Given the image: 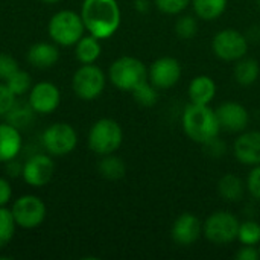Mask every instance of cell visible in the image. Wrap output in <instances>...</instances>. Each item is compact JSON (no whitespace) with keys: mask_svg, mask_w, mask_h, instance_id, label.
Instances as JSON below:
<instances>
[{"mask_svg":"<svg viewBox=\"0 0 260 260\" xmlns=\"http://www.w3.org/2000/svg\"><path fill=\"white\" fill-rule=\"evenodd\" d=\"M79 14L85 30L99 40L113 37L122 21L117 0H84Z\"/></svg>","mask_w":260,"mask_h":260,"instance_id":"cell-1","label":"cell"},{"mask_svg":"<svg viewBox=\"0 0 260 260\" xmlns=\"http://www.w3.org/2000/svg\"><path fill=\"white\" fill-rule=\"evenodd\" d=\"M181 128L192 142L200 145H206L219 137V133L222 131L216 110L210 108V105L197 104H190L184 108L181 116Z\"/></svg>","mask_w":260,"mask_h":260,"instance_id":"cell-2","label":"cell"},{"mask_svg":"<svg viewBox=\"0 0 260 260\" xmlns=\"http://www.w3.org/2000/svg\"><path fill=\"white\" fill-rule=\"evenodd\" d=\"M47 30H49V37L55 44L62 47H70L75 46L82 38L85 32V26L81 18V14L70 9H62L50 17Z\"/></svg>","mask_w":260,"mask_h":260,"instance_id":"cell-3","label":"cell"},{"mask_svg":"<svg viewBox=\"0 0 260 260\" xmlns=\"http://www.w3.org/2000/svg\"><path fill=\"white\" fill-rule=\"evenodd\" d=\"M108 79L117 90L133 91L139 84L148 79V69L139 58L120 56L111 62Z\"/></svg>","mask_w":260,"mask_h":260,"instance_id":"cell-4","label":"cell"},{"mask_svg":"<svg viewBox=\"0 0 260 260\" xmlns=\"http://www.w3.org/2000/svg\"><path fill=\"white\" fill-rule=\"evenodd\" d=\"M123 142V129L114 119H99L88 131V148L98 155L114 154Z\"/></svg>","mask_w":260,"mask_h":260,"instance_id":"cell-5","label":"cell"},{"mask_svg":"<svg viewBox=\"0 0 260 260\" xmlns=\"http://www.w3.org/2000/svg\"><path fill=\"white\" fill-rule=\"evenodd\" d=\"M239 219L236 215L224 210L213 212L203 222V236L216 245H227L238 241Z\"/></svg>","mask_w":260,"mask_h":260,"instance_id":"cell-6","label":"cell"},{"mask_svg":"<svg viewBox=\"0 0 260 260\" xmlns=\"http://www.w3.org/2000/svg\"><path fill=\"white\" fill-rule=\"evenodd\" d=\"M248 47V38L233 27L216 32L212 40L213 53L216 55V58L225 62H236L238 59L247 56Z\"/></svg>","mask_w":260,"mask_h":260,"instance_id":"cell-7","label":"cell"},{"mask_svg":"<svg viewBox=\"0 0 260 260\" xmlns=\"http://www.w3.org/2000/svg\"><path fill=\"white\" fill-rule=\"evenodd\" d=\"M107 76L104 70L94 64H82L72 78L75 94L82 101H93L99 98L105 88Z\"/></svg>","mask_w":260,"mask_h":260,"instance_id":"cell-8","label":"cell"},{"mask_svg":"<svg viewBox=\"0 0 260 260\" xmlns=\"http://www.w3.org/2000/svg\"><path fill=\"white\" fill-rule=\"evenodd\" d=\"M41 142L47 154L55 157H64L75 151L78 145V134L70 123L56 122L44 129Z\"/></svg>","mask_w":260,"mask_h":260,"instance_id":"cell-9","label":"cell"},{"mask_svg":"<svg viewBox=\"0 0 260 260\" xmlns=\"http://www.w3.org/2000/svg\"><path fill=\"white\" fill-rule=\"evenodd\" d=\"M11 213L14 216L17 227L24 230H32L44 222L47 216V207L40 197L23 195L14 201L11 207Z\"/></svg>","mask_w":260,"mask_h":260,"instance_id":"cell-10","label":"cell"},{"mask_svg":"<svg viewBox=\"0 0 260 260\" xmlns=\"http://www.w3.org/2000/svg\"><path fill=\"white\" fill-rule=\"evenodd\" d=\"M181 64L172 56L157 58L148 69L149 82L158 90H168L175 87L181 79Z\"/></svg>","mask_w":260,"mask_h":260,"instance_id":"cell-11","label":"cell"},{"mask_svg":"<svg viewBox=\"0 0 260 260\" xmlns=\"http://www.w3.org/2000/svg\"><path fill=\"white\" fill-rule=\"evenodd\" d=\"M55 172V163L50 154H35L26 160L21 168V177L26 184L32 187L46 186Z\"/></svg>","mask_w":260,"mask_h":260,"instance_id":"cell-12","label":"cell"},{"mask_svg":"<svg viewBox=\"0 0 260 260\" xmlns=\"http://www.w3.org/2000/svg\"><path fill=\"white\" fill-rule=\"evenodd\" d=\"M61 102V93L59 88L47 81L38 82L32 85L29 90L27 104L37 114H49L53 113Z\"/></svg>","mask_w":260,"mask_h":260,"instance_id":"cell-13","label":"cell"},{"mask_svg":"<svg viewBox=\"0 0 260 260\" xmlns=\"http://www.w3.org/2000/svg\"><path fill=\"white\" fill-rule=\"evenodd\" d=\"M216 116L221 125V129L233 134H239L247 129L250 123L248 110L235 101H227L216 108Z\"/></svg>","mask_w":260,"mask_h":260,"instance_id":"cell-14","label":"cell"},{"mask_svg":"<svg viewBox=\"0 0 260 260\" xmlns=\"http://www.w3.org/2000/svg\"><path fill=\"white\" fill-rule=\"evenodd\" d=\"M233 155L244 166L260 165V131H242L233 143Z\"/></svg>","mask_w":260,"mask_h":260,"instance_id":"cell-15","label":"cell"},{"mask_svg":"<svg viewBox=\"0 0 260 260\" xmlns=\"http://www.w3.org/2000/svg\"><path fill=\"white\" fill-rule=\"evenodd\" d=\"M203 235V222L193 213H181L171 227L172 241L178 245H192Z\"/></svg>","mask_w":260,"mask_h":260,"instance_id":"cell-16","label":"cell"},{"mask_svg":"<svg viewBox=\"0 0 260 260\" xmlns=\"http://www.w3.org/2000/svg\"><path fill=\"white\" fill-rule=\"evenodd\" d=\"M23 139L18 126L12 123H0V163L15 160L21 151Z\"/></svg>","mask_w":260,"mask_h":260,"instance_id":"cell-17","label":"cell"},{"mask_svg":"<svg viewBox=\"0 0 260 260\" xmlns=\"http://www.w3.org/2000/svg\"><path fill=\"white\" fill-rule=\"evenodd\" d=\"M187 94H189L190 104L210 105V102L216 96V84L210 76L198 75L190 81Z\"/></svg>","mask_w":260,"mask_h":260,"instance_id":"cell-18","label":"cell"},{"mask_svg":"<svg viewBox=\"0 0 260 260\" xmlns=\"http://www.w3.org/2000/svg\"><path fill=\"white\" fill-rule=\"evenodd\" d=\"M59 59V50L52 43H35L27 50V62L37 69H50Z\"/></svg>","mask_w":260,"mask_h":260,"instance_id":"cell-19","label":"cell"},{"mask_svg":"<svg viewBox=\"0 0 260 260\" xmlns=\"http://www.w3.org/2000/svg\"><path fill=\"white\" fill-rule=\"evenodd\" d=\"M75 53L81 64H94L102 53L101 40L91 34L82 35V38L75 44Z\"/></svg>","mask_w":260,"mask_h":260,"instance_id":"cell-20","label":"cell"},{"mask_svg":"<svg viewBox=\"0 0 260 260\" xmlns=\"http://www.w3.org/2000/svg\"><path fill=\"white\" fill-rule=\"evenodd\" d=\"M259 75L260 64L257 59L250 58V56H244L235 62L233 76L239 85H244V87L253 85L257 81Z\"/></svg>","mask_w":260,"mask_h":260,"instance_id":"cell-21","label":"cell"},{"mask_svg":"<svg viewBox=\"0 0 260 260\" xmlns=\"http://www.w3.org/2000/svg\"><path fill=\"white\" fill-rule=\"evenodd\" d=\"M245 190H247V187H245L244 181L235 174H225L218 181V193L221 198H224L229 203L241 201L245 195Z\"/></svg>","mask_w":260,"mask_h":260,"instance_id":"cell-22","label":"cell"},{"mask_svg":"<svg viewBox=\"0 0 260 260\" xmlns=\"http://www.w3.org/2000/svg\"><path fill=\"white\" fill-rule=\"evenodd\" d=\"M229 0H192L193 14L204 21L218 20L227 9Z\"/></svg>","mask_w":260,"mask_h":260,"instance_id":"cell-23","label":"cell"},{"mask_svg":"<svg viewBox=\"0 0 260 260\" xmlns=\"http://www.w3.org/2000/svg\"><path fill=\"white\" fill-rule=\"evenodd\" d=\"M98 171L105 180L117 181V180H122L125 177L126 166L120 157H117L114 154H108V155H102V160L99 161Z\"/></svg>","mask_w":260,"mask_h":260,"instance_id":"cell-24","label":"cell"},{"mask_svg":"<svg viewBox=\"0 0 260 260\" xmlns=\"http://www.w3.org/2000/svg\"><path fill=\"white\" fill-rule=\"evenodd\" d=\"M131 93L134 101L142 107H154L158 102V88L154 87L149 79L139 84Z\"/></svg>","mask_w":260,"mask_h":260,"instance_id":"cell-25","label":"cell"},{"mask_svg":"<svg viewBox=\"0 0 260 260\" xmlns=\"http://www.w3.org/2000/svg\"><path fill=\"white\" fill-rule=\"evenodd\" d=\"M238 241L242 245H254L257 247L260 244V224L257 221L247 219L239 224L238 230Z\"/></svg>","mask_w":260,"mask_h":260,"instance_id":"cell-26","label":"cell"},{"mask_svg":"<svg viewBox=\"0 0 260 260\" xmlns=\"http://www.w3.org/2000/svg\"><path fill=\"white\" fill-rule=\"evenodd\" d=\"M8 88L18 98L23 96L26 93H29V90L32 88V81H30V75L24 70H17L14 75H11L6 81H3Z\"/></svg>","mask_w":260,"mask_h":260,"instance_id":"cell-27","label":"cell"},{"mask_svg":"<svg viewBox=\"0 0 260 260\" xmlns=\"http://www.w3.org/2000/svg\"><path fill=\"white\" fill-rule=\"evenodd\" d=\"M15 227H17V224L14 221L11 209L0 207V250L5 248L11 242Z\"/></svg>","mask_w":260,"mask_h":260,"instance_id":"cell-28","label":"cell"},{"mask_svg":"<svg viewBox=\"0 0 260 260\" xmlns=\"http://www.w3.org/2000/svg\"><path fill=\"white\" fill-rule=\"evenodd\" d=\"M175 34L183 38V40H190L198 34V17L197 15H190V14H184L181 17H178V20L175 21Z\"/></svg>","mask_w":260,"mask_h":260,"instance_id":"cell-29","label":"cell"},{"mask_svg":"<svg viewBox=\"0 0 260 260\" xmlns=\"http://www.w3.org/2000/svg\"><path fill=\"white\" fill-rule=\"evenodd\" d=\"M192 0H154L155 8L166 15H178L187 9Z\"/></svg>","mask_w":260,"mask_h":260,"instance_id":"cell-30","label":"cell"},{"mask_svg":"<svg viewBox=\"0 0 260 260\" xmlns=\"http://www.w3.org/2000/svg\"><path fill=\"white\" fill-rule=\"evenodd\" d=\"M17 70H20L18 62L14 56H11L9 53L2 52L0 53V79L6 81L11 75H14Z\"/></svg>","mask_w":260,"mask_h":260,"instance_id":"cell-31","label":"cell"},{"mask_svg":"<svg viewBox=\"0 0 260 260\" xmlns=\"http://www.w3.org/2000/svg\"><path fill=\"white\" fill-rule=\"evenodd\" d=\"M17 96L8 88V85L2 81L0 82V116H6L11 108L15 105Z\"/></svg>","mask_w":260,"mask_h":260,"instance_id":"cell-32","label":"cell"},{"mask_svg":"<svg viewBox=\"0 0 260 260\" xmlns=\"http://www.w3.org/2000/svg\"><path fill=\"white\" fill-rule=\"evenodd\" d=\"M245 187L254 200L260 201V165L251 168L245 181Z\"/></svg>","mask_w":260,"mask_h":260,"instance_id":"cell-33","label":"cell"},{"mask_svg":"<svg viewBox=\"0 0 260 260\" xmlns=\"http://www.w3.org/2000/svg\"><path fill=\"white\" fill-rule=\"evenodd\" d=\"M203 146L206 148V152H207L210 157H213V158H219V157L225 155V152H227V146H225V143H224L219 137L210 140L209 143H206V145H203Z\"/></svg>","mask_w":260,"mask_h":260,"instance_id":"cell-34","label":"cell"},{"mask_svg":"<svg viewBox=\"0 0 260 260\" xmlns=\"http://www.w3.org/2000/svg\"><path fill=\"white\" fill-rule=\"evenodd\" d=\"M235 257L238 260H259V248L254 247V245H242V247L236 251Z\"/></svg>","mask_w":260,"mask_h":260,"instance_id":"cell-35","label":"cell"},{"mask_svg":"<svg viewBox=\"0 0 260 260\" xmlns=\"http://www.w3.org/2000/svg\"><path fill=\"white\" fill-rule=\"evenodd\" d=\"M12 198V187H11V183L0 177V207H6V204L11 201Z\"/></svg>","mask_w":260,"mask_h":260,"instance_id":"cell-36","label":"cell"},{"mask_svg":"<svg viewBox=\"0 0 260 260\" xmlns=\"http://www.w3.org/2000/svg\"><path fill=\"white\" fill-rule=\"evenodd\" d=\"M151 3H149V0H136L134 2V6H136V9L139 11V12H148L149 11V6Z\"/></svg>","mask_w":260,"mask_h":260,"instance_id":"cell-37","label":"cell"},{"mask_svg":"<svg viewBox=\"0 0 260 260\" xmlns=\"http://www.w3.org/2000/svg\"><path fill=\"white\" fill-rule=\"evenodd\" d=\"M41 2H44V3H58L61 0H41Z\"/></svg>","mask_w":260,"mask_h":260,"instance_id":"cell-38","label":"cell"},{"mask_svg":"<svg viewBox=\"0 0 260 260\" xmlns=\"http://www.w3.org/2000/svg\"><path fill=\"white\" fill-rule=\"evenodd\" d=\"M257 3H259V6H260V0H257Z\"/></svg>","mask_w":260,"mask_h":260,"instance_id":"cell-39","label":"cell"},{"mask_svg":"<svg viewBox=\"0 0 260 260\" xmlns=\"http://www.w3.org/2000/svg\"><path fill=\"white\" fill-rule=\"evenodd\" d=\"M259 253H260V244H259Z\"/></svg>","mask_w":260,"mask_h":260,"instance_id":"cell-40","label":"cell"}]
</instances>
